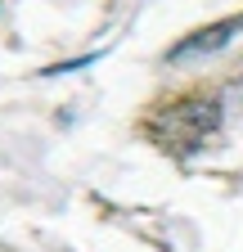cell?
<instances>
[{
    "label": "cell",
    "mask_w": 243,
    "mask_h": 252,
    "mask_svg": "<svg viewBox=\"0 0 243 252\" xmlns=\"http://www.w3.org/2000/svg\"><path fill=\"white\" fill-rule=\"evenodd\" d=\"M216 126H221V104L207 94H189V99H176L149 117V135L171 153H194Z\"/></svg>",
    "instance_id": "1"
},
{
    "label": "cell",
    "mask_w": 243,
    "mask_h": 252,
    "mask_svg": "<svg viewBox=\"0 0 243 252\" xmlns=\"http://www.w3.org/2000/svg\"><path fill=\"white\" fill-rule=\"evenodd\" d=\"M234 32H243V14H239V18H221V23H207V27L189 32L185 41H176V45L167 50V59H171V63H185V59L212 54V50L230 45V36H234Z\"/></svg>",
    "instance_id": "2"
}]
</instances>
